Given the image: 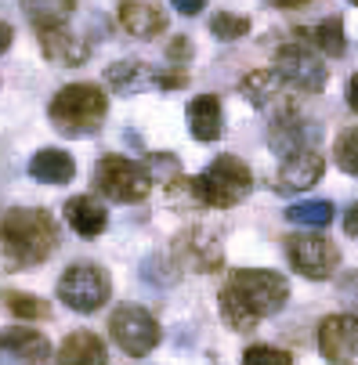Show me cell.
I'll return each mask as SVG.
<instances>
[{
  "label": "cell",
  "instance_id": "cell-16",
  "mask_svg": "<svg viewBox=\"0 0 358 365\" xmlns=\"http://www.w3.org/2000/svg\"><path fill=\"white\" fill-rule=\"evenodd\" d=\"M185 120H188V134L195 141H218L225 134V109L218 94H199L188 101L185 109Z\"/></svg>",
  "mask_w": 358,
  "mask_h": 365
},
{
  "label": "cell",
  "instance_id": "cell-2",
  "mask_svg": "<svg viewBox=\"0 0 358 365\" xmlns=\"http://www.w3.org/2000/svg\"><path fill=\"white\" fill-rule=\"evenodd\" d=\"M58 250V228L36 206H15L0 217V272H29Z\"/></svg>",
  "mask_w": 358,
  "mask_h": 365
},
{
  "label": "cell",
  "instance_id": "cell-31",
  "mask_svg": "<svg viewBox=\"0 0 358 365\" xmlns=\"http://www.w3.org/2000/svg\"><path fill=\"white\" fill-rule=\"evenodd\" d=\"M167 55H170V62H185V58H192V43H188V36H174L170 47H167Z\"/></svg>",
  "mask_w": 358,
  "mask_h": 365
},
{
  "label": "cell",
  "instance_id": "cell-10",
  "mask_svg": "<svg viewBox=\"0 0 358 365\" xmlns=\"http://www.w3.org/2000/svg\"><path fill=\"white\" fill-rule=\"evenodd\" d=\"M106 80L116 94H141V91H178L185 87L181 73H167L148 62H113L106 69Z\"/></svg>",
  "mask_w": 358,
  "mask_h": 365
},
{
  "label": "cell",
  "instance_id": "cell-30",
  "mask_svg": "<svg viewBox=\"0 0 358 365\" xmlns=\"http://www.w3.org/2000/svg\"><path fill=\"white\" fill-rule=\"evenodd\" d=\"M145 170H148L152 185H156L160 178H163V185H170V181H181V167H178V160H174L170 152H160V155H152Z\"/></svg>",
  "mask_w": 358,
  "mask_h": 365
},
{
  "label": "cell",
  "instance_id": "cell-28",
  "mask_svg": "<svg viewBox=\"0 0 358 365\" xmlns=\"http://www.w3.org/2000/svg\"><path fill=\"white\" fill-rule=\"evenodd\" d=\"M242 365H293L290 351L272 347V344H253L242 351Z\"/></svg>",
  "mask_w": 358,
  "mask_h": 365
},
{
  "label": "cell",
  "instance_id": "cell-22",
  "mask_svg": "<svg viewBox=\"0 0 358 365\" xmlns=\"http://www.w3.org/2000/svg\"><path fill=\"white\" fill-rule=\"evenodd\" d=\"M279 91H282V80H279L275 69H253V73H246V76L239 80V94H242L246 101H253L257 109L272 106V101L279 98Z\"/></svg>",
  "mask_w": 358,
  "mask_h": 365
},
{
  "label": "cell",
  "instance_id": "cell-23",
  "mask_svg": "<svg viewBox=\"0 0 358 365\" xmlns=\"http://www.w3.org/2000/svg\"><path fill=\"white\" fill-rule=\"evenodd\" d=\"M300 36L312 43V51L319 47L322 55H329V58H340L344 51H347V36H344V19H322L319 26H312V29H300Z\"/></svg>",
  "mask_w": 358,
  "mask_h": 365
},
{
  "label": "cell",
  "instance_id": "cell-25",
  "mask_svg": "<svg viewBox=\"0 0 358 365\" xmlns=\"http://www.w3.org/2000/svg\"><path fill=\"white\" fill-rule=\"evenodd\" d=\"M141 279L148 286H174L181 279V260L152 253V257H145V264H141Z\"/></svg>",
  "mask_w": 358,
  "mask_h": 365
},
{
  "label": "cell",
  "instance_id": "cell-20",
  "mask_svg": "<svg viewBox=\"0 0 358 365\" xmlns=\"http://www.w3.org/2000/svg\"><path fill=\"white\" fill-rule=\"evenodd\" d=\"M178 253L185 257V264H192L195 272H214V268H221V242H218L210 232H203V228L185 232V235L178 239Z\"/></svg>",
  "mask_w": 358,
  "mask_h": 365
},
{
  "label": "cell",
  "instance_id": "cell-1",
  "mask_svg": "<svg viewBox=\"0 0 358 365\" xmlns=\"http://www.w3.org/2000/svg\"><path fill=\"white\" fill-rule=\"evenodd\" d=\"M290 300V282L279 272L239 268L221 289V319L235 333H250L261 319L279 315Z\"/></svg>",
  "mask_w": 358,
  "mask_h": 365
},
{
  "label": "cell",
  "instance_id": "cell-4",
  "mask_svg": "<svg viewBox=\"0 0 358 365\" xmlns=\"http://www.w3.org/2000/svg\"><path fill=\"white\" fill-rule=\"evenodd\" d=\"M188 199L199 206H214V210H228V206H239L250 188H253V174L250 167L239 160V155H218V160L203 170L192 181H181Z\"/></svg>",
  "mask_w": 358,
  "mask_h": 365
},
{
  "label": "cell",
  "instance_id": "cell-15",
  "mask_svg": "<svg viewBox=\"0 0 358 365\" xmlns=\"http://www.w3.org/2000/svg\"><path fill=\"white\" fill-rule=\"evenodd\" d=\"M326 174V160L312 148V152H297L290 160H282L279 174H275V192L293 195V192H308L312 185H319Z\"/></svg>",
  "mask_w": 358,
  "mask_h": 365
},
{
  "label": "cell",
  "instance_id": "cell-19",
  "mask_svg": "<svg viewBox=\"0 0 358 365\" xmlns=\"http://www.w3.org/2000/svg\"><path fill=\"white\" fill-rule=\"evenodd\" d=\"M66 221L76 235L83 239H94L109 228V214H106V206H101L94 195H76L66 202Z\"/></svg>",
  "mask_w": 358,
  "mask_h": 365
},
{
  "label": "cell",
  "instance_id": "cell-3",
  "mask_svg": "<svg viewBox=\"0 0 358 365\" xmlns=\"http://www.w3.org/2000/svg\"><path fill=\"white\" fill-rule=\"evenodd\" d=\"M109 113V98L98 83H69L62 87L47 106V116L55 123L58 134L66 138H87L106 123Z\"/></svg>",
  "mask_w": 358,
  "mask_h": 365
},
{
  "label": "cell",
  "instance_id": "cell-14",
  "mask_svg": "<svg viewBox=\"0 0 358 365\" xmlns=\"http://www.w3.org/2000/svg\"><path fill=\"white\" fill-rule=\"evenodd\" d=\"M51 340L40 329H4L0 333V365H47Z\"/></svg>",
  "mask_w": 358,
  "mask_h": 365
},
{
  "label": "cell",
  "instance_id": "cell-24",
  "mask_svg": "<svg viewBox=\"0 0 358 365\" xmlns=\"http://www.w3.org/2000/svg\"><path fill=\"white\" fill-rule=\"evenodd\" d=\"M333 202L326 199H312V202H293L286 210V221L290 225H300V228H326L333 221Z\"/></svg>",
  "mask_w": 358,
  "mask_h": 365
},
{
  "label": "cell",
  "instance_id": "cell-18",
  "mask_svg": "<svg viewBox=\"0 0 358 365\" xmlns=\"http://www.w3.org/2000/svg\"><path fill=\"white\" fill-rule=\"evenodd\" d=\"M55 361L58 365H109V354H106L101 336H94L91 329H76L62 340Z\"/></svg>",
  "mask_w": 358,
  "mask_h": 365
},
{
  "label": "cell",
  "instance_id": "cell-27",
  "mask_svg": "<svg viewBox=\"0 0 358 365\" xmlns=\"http://www.w3.org/2000/svg\"><path fill=\"white\" fill-rule=\"evenodd\" d=\"M210 33H214L218 40H242V36L250 33V19L232 15V11H218V15L210 19Z\"/></svg>",
  "mask_w": 358,
  "mask_h": 365
},
{
  "label": "cell",
  "instance_id": "cell-9",
  "mask_svg": "<svg viewBox=\"0 0 358 365\" xmlns=\"http://www.w3.org/2000/svg\"><path fill=\"white\" fill-rule=\"evenodd\" d=\"M109 333H113L116 347L127 351L131 358H145L148 351H156V344H160V336H163V333H160V322L152 319L145 307H134V304L113 311Z\"/></svg>",
  "mask_w": 358,
  "mask_h": 365
},
{
  "label": "cell",
  "instance_id": "cell-33",
  "mask_svg": "<svg viewBox=\"0 0 358 365\" xmlns=\"http://www.w3.org/2000/svg\"><path fill=\"white\" fill-rule=\"evenodd\" d=\"M174 8H178L181 15H188V19H192V15H199L207 4H203V0H174Z\"/></svg>",
  "mask_w": 358,
  "mask_h": 365
},
{
  "label": "cell",
  "instance_id": "cell-34",
  "mask_svg": "<svg viewBox=\"0 0 358 365\" xmlns=\"http://www.w3.org/2000/svg\"><path fill=\"white\" fill-rule=\"evenodd\" d=\"M347 106H351V113H358V73L347 80Z\"/></svg>",
  "mask_w": 358,
  "mask_h": 365
},
{
  "label": "cell",
  "instance_id": "cell-32",
  "mask_svg": "<svg viewBox=\"0 0 358 365\" xmlns=\"http://www.w3.org/2000/svg\"><path fill=\"white\" fill-rule=\"evenodd\" d=\"M344 232H347L351 239H358V202L347 206V214H344Z\"/></svg>",
  "mask_w": 358,
  "mask_h": 365
},
{
  "label": "cell",
  "instance_id": "cell-11",
  "mask_svg": "<svg viewBox=\"0 0 358 365\" xmlns=\"http://www.w3.org/2000/svg\"><path fill=\"white\" fill-rule=\"evenodd\" d=\"M319 351L329 365H358V315H326L319 322Z\"/></svg>",
  "mask_w": 358,
  "mask_h": 365
},
{
  "label": "cell",
  "instance_id": "cell-29",
  "mask_svg": "<svg viewBox=\"0 0 358 365\" xmlns=\"http://www.w3.org/2000/svg\"><path fill=\"white\" fill-rule=\"evenodd\" d=\"M8 311H11V315H19V319L36 322V319L47 315V304L40 297H33V293H8Z\"/></svg>",
  "mask_w": 358,
  "mask_h": 365
},
{
  "label": "cell",
  "instance_id": "cell-7",
  "mask_svg": "<svg viewBox=\"0 0 358 365\" xmlns=\"http://www.w3.org/2000/svg\"><path fill=\"white\" fill-rule=\"evenodd\" d=\"M109 293H113V282L98 264H69L58 279V300L66 307L80 311V315L98 311L109 300Z\"/></svg>",
  "mask_w": 358,
  "mask_h": 365
},
{
  "label": "cell",
  "instance_id": "cell-17",
  "mask_svg": "<svg viewBox=\"0 0 358 365\" xmlns=\"http://www.w3.org/2000/svg\"><path fill=\"white\" fill-rule=\"evenodd\" d=\"M120 15V26L131 33V36H141V40H152L167 33V11L160 4H141V0H123L116 8Z\"/></svg>",
  "mask_w": 358,
  "mask_h": 365
},
{
  "label": "cell",
  "instance_id": "cell-8",
  "mask_svg": "<svg viewBox=\"0 0 358 365\" xmlns=\"http://www.w3.org/2000/svg\"><path fill=\"white\" fill-rule=\"evenodd\" d=\"M275 73H279L282 87H293L300 94H319L329 80L326 62L308 43H282L279 55H275Z\"/></svg>",
  "mask_w": 358,
  "mask_h": 365
},
{
  "label": "cell",
  "instance_id": "cell-26",
  "mask_svg": "<svg viewBox=\"0 0 358 365\" xmlns=\"http://www.w3.org/2000/svg\"><path fill=\"white\" fill-rule=\"evenodd\" d=\"M333 155H337V167H340L344 174L358 178V127H347V130L337 138Z\"/></svg>",
  "mask_w": 358,
  "mask_h": 365
},
{
  "label": "cell",
  "instance_id": "cell-35",
  "mask_svg": "<svg viewBox=\"0 0 358 365\" xmlns=\"http://www.w3.org/2000/svg\"><path fill=\"white\" fill-rule=\"evenodd\" d=\"M11 40H15V29H11L8 22H0V55H4V51L11 47Z\"/></svg>",
  "mask_w": 358,
  "mask_h": 365
},
{
  "label": "cell",
  "instance_id": "cell-5",
  "mask_svg": "<svg viewBox=\"0 0 358 365\" xmlns=\"http://www.w3.org/2000/svg\"><path fill=\"white\" fill-rule=\"evenodd\" d=\"M94 188L113 202H141L152 192V178L145 163H134L127 155H101L94 163Z\"/></svg>",
  "mask_w": 358,
  "mask_h": 365
},
{
  "label": "cell",
  "instance_id": "cell-6",
  "mask_svg": "<svg viewBox=\"0 0 358 365\" xmlns=\"http://www.w3.org/2000/svg\"><path fill=\"white\" fill-rule=\"evenodd\" d=\"M286 257L293 272H300L304 279L312 282H326L333 279V272L340 268V250L333 239L319 235V232H297V235H286Z\"/></svg>",
  "mask_w": 358,
  "mask_h": 365
},
{
  "label": "cell",
  "instance_id": "cell-13",
  "mask_svg": "<svg viewBox=\"0 0 358 365\" xmlns=\"http://www.w3.org/2000/svg\"><path fill=\"white\" fill-rule=\"evenodd\" d=\"M36 36H40V51L58 66H83L91 58L87 40H80L66 22H40Z\"/></svg>",
  "mask_w": 358,
  "mask_h": 365
},
{
  "label": "cell",
  "instance_id": "cell-12",
  "mask_svg": "<svg viewBox=\"0 0 358 365\" xmlns=\"http://www.w3.org/2000/svg\"><path fill=\"white\" fill-rule=\"evenodd\" d=\"M319 127L308 120V116H300L297 109H282L275 120H272V127H268V148L275 152V155H282V160H290V155H297V152H312L315 148V141H319Z\"/></svg>",
  "mask_w": 358,
  "mask_h": 365
},
{
  "label": "cell",
  "instance_id": "cell-21",
  "mask_svg": "<svg viewBox=\"0 0 358 365\" xmlns=\"http://www.w3.org/2000/svg\"><path fill=\"white\" fill-rule=\"evenodd\" d=\"M29 174L44 185H69L76 178V163L66 148H40L29 160Z\"/></svg>",
  "mask_w": 358,
  "mask_h": 365
}]
</instances>
